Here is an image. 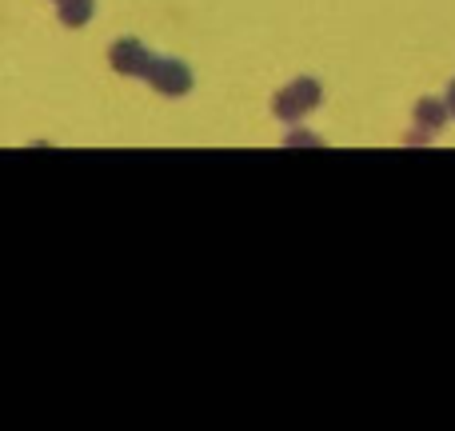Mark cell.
I'll return each mask as SVG.
<instances>
[{"label":"cell","mask_w":455,"mask_h":431,"mask_svg":"<svg viewBox=\"0 0 455 431\" xmlns=\"http://www.w3.org/2000/svg\"><path fill=\"white\" fill-rule=\"evenodd\" d=\"M320 100H323V88H320V80H312V76H299V80H291L283 92H275V104H272V112L283 120V124H296L299 116H307L312 108H320Z\"/></svg>","instance_id":"1"},{"label":"cell","mask_w":455,"mask_h":431,"mask_svg":"<svg viewBox=\"0 0 455 431\" xmlns=\"http://www.w3.org/2000/svg\"><path fill=\"white\" fill-rule=\"evenodd\" d=\"M144 80H148V84L156 88L160 96H168V100H176V96H188L192 84H196L188 60H176V56H156Z\"/></svg>","instance_id":"2"},{"label":"cell","mask_w":455,"mask_h":431,"mask_svg":"<svg viewBox=\"0 0 455 431\" xmlns=\"http://www.w3.org/2000/svg\"><path fill=\"white\" fill-rule=\"evenodd\" d=\"M152 60L156 56L148 52V44L144 40H136V36H120L116 44L108 48V64L120 72V76H148V68H152Z\"/></svg>","instance_id":"3"},{"label":"cell","mask_w":455,"mask_h":431,"mask_svg":"<svg viewBox=\"0 0 455 431\" xmlns=\"http://www.w3.org/2000/svg\"><path fill=\"white\" fill-rule=\"evenodd\" d=\"M96 16V0H56V20L64 28H84Z\"/></svg>","instance_id":"4"},{"label":"cell","mask_w":455,"mask_h":431,"mask_svg":"<svg viewBox=\"0 0 455 431\" xmlns=\"http://www.w3.org/2000/svg\"><path fill=\"white\" fill-rule=\"evenodd\" d=\"M448 100H419L416 104V124L427 128V136L432 132H443V124H448Z\"/></svg>","instance_id":"5"},{"label":"cell","mask_w":455,"mask_h":431,"mask_svg":"<svg viewBox=\"0 0 455 431\" xmlns=\"http://www.w3.org/2000/svg\"><path fill=\"white\" fill-rule=\"evenodd\" d=\"M448 112L455 116V80H451V88H448Z\"/></svg>","instance_id":"6"}]
</instances>
